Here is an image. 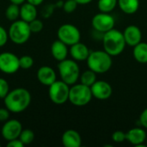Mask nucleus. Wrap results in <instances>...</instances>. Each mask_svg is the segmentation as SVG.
<instances>
[{
	"label": "nucleus",
	"instance_id": "1",
	"mask_svg": "<svg viewBox=\"0 0 147 147\" xmlns=\"http://www.w3.org/2000/svg\"><path fill=\"white\" fill-rule=\"evenodd\" d=\"M5 108L10 113L18 114L26 110L31 102V94L24 88H16L9 90L3 98Z\"/></svg>",
	"mask_w": 147,
	"mask_h": 147
},
{
	"label": "nucleus",
	"instance_id": "2",
	"mask_svg": "<svg viewBox=\"0 0 147 147\" xmlns=\"http://www.w3.org/2000/svg\"><path fill=\"white\" fill-rule=\"evenodd\" d=\"M103 50L112 57L118 56L123 53L127 43L123 33L115 28L103 34L102 36Z\"/></svg>",
	"mask_w": 147,
	"mask_h": 147
},
{
	"label": "nucleus",
	"instance_id": "3",
	"mask_svg": "<svg viewBox=\"0 0 147 147\" xmlns=\"http://www.w3.org/2000/svg\"><path fill=\"white\" fill-rule=\"evenodd\" d=\"M89 69L96 74H103L110 70L113 65L112 56L104 50H95L90 52L87 60Z\"/></svg>",
	"mask_w": 147,
	"mask_h": 147
},
{
	"label": "nucleus",
	"instance_id": "4",
	"mask_svg": "<svg viewBox=\"0 0 147 147\" xmlns=\"http://www.w3.org/2000/svg\"><path fill=\"white\" fill-rule=\"evenodd\" d=\"M58 70L62 81L69 85L77 84L80 77V69L76 60L65 59L59 61Z\"/></svg>",
	"mask_w": 147,
	"mask_h": 147
},
{
	"label": "nucleus",
	"instance_id": "5",
	"mask_svg": "<svg viewBox=\"0 0 147 147\" xmlns=\"http://www.w3.org/2000/svg\"><path fill=\"white\" fill-rule=\"evenodd\" d=\"M8 34L9 39L13 43L16 45H22L29 40L32 32L28 22L21 19L16 20L11 23L8 30Z\"/></svg>",
	"mask_w": 147,
	"mask_h": 147
},
{
	"label": "nucleus",
	"instance_id": "6",
	"mask_svg": "<svg viewBox=\"0 0 147 147\" xmlns=\"http://www.w3.org/2000/svg\"><path fill=\"white\" fill-rule=\"evenodd\" d=\"M93 96L90 87L83 84H75L70 87L69 102L77 107H83L90 103Z\"/></svg>",
	"mask_w": 147,
	"mask_h": 147
},
{
	"label": "nucleus",
	"instance_id": "7",
	"mask_svg": "<svg viewBox=\"0 0 147 147\" xmlns=\"http://www.w3.org/2000/svg\"><path fill=\"white\" fill-rule=\"evenodd\" d=\"M48 90V96L50 100L58 105L64 104L69 101L70 85L62 80H56L53 83Z\"/></svg>",
	"mask_w": 147,
	"mask_h": 147
},
{
	"label": "nucleus",
	"instance_id": "8",
	"mask_svg": "<svg viewBox=\"0 0 147 147\" xmlns=\"http://www.w3.org/2000/svg\"><path fill=\"white\" fill-rule=\"evenodd\" d=\"M57 36L59 40L70 47L79 42L81 40V33L79 29L71 23L61 25L57 31Z\"/></svg>",
	"mask_w": 147,
	"mask_h": 147
},
{
	"label": "nucleus",
	"instance_id": "9",
	"mask_svg": "<svg viewBox=\"0 0 147 147\" xmlns=\"http://www.w3.org/2000/svg\"><path fill=\"white\" fill-rule=\"evenodd\" d=\"M115 18L113 16H111L109 13L105 12H99L96 14L92 20H91V25L95 30L100 33H106L115 28Z\"/></svg>",
	"mask_w": 147,
	"mask_h": 147
},
{
	"label": "nucleus",
	"instance_id": "10",
	"mask_svg": "<svg viewBox=\"0 0 147 147\" xmlns=\"http://www.w3.org/2000/svg\"><path fill=\"white\" fill-rule=\"evenodd\" d=\"M20 69L19 57L10 52L0 53V71L4 74H14Z\"/></svg>",
	"mask_w": 147,
	"mask_h": 147
},
{
	"label": "nucleus",
	"instance_id": "11",
	"mask_svg": "<svg viewBox=\"0 0 147 147\" xmlns=\"http://www.w3.org/2000/svg\"><path fill=\"white\" fill-rule=\"evenodd\" d=\"M22 131V123L17 120L12 119V120H8L4 122L1 130V134L5 140L9 141L15 139H18Z\"/></svg>",
	"mask_w": 147,
	"mask_h": 147
},
{
	"label": "nucleus",
	"instance_id": "12",
	"mask_svg": "<svg viewBox=\"0 0 147 147\" xmlns=\"http://www.w3.org/2000/svg\"><path fill=\"white\" fill-rule=\"evenodd\" d=\"M90 90L93 97L101 101L109 99L113 94L112 86L108 82L103 80H99V81L96 80L90 86Z\"/></svg>",
	"mask_w": 147,
	"mask_h": 147
},
{
	"label": "nucleus",
	"instance_id": "13",
	"mask_svg": "<svg viewBox=\"0 0 147 147\" xmlns=\"http://www.w3.org/2000/svg\"><path fill=\"white\" fill-rule=\"evenodd\" d=\"M127 140L136 147L147 146L146 144L147 134L142 127H134L126 133Z\"/></svg>",
	"mask_w": 147,
	"mask_h": 147
},
{
	"label": "nucleus",
	"instance_id": "14",
	"mask_svg": "<svg viewBox=\"0 0 147 147\" xmlns=\"http://www.w3.org/2000/svg\"><path fill=\"white\" fill-rule=\"evenodd\" d=\"M127 45L134 47L142 41V32L141 29L136 25L127 26L122 32Z\"/></svg>",
	"mask_w": 147,
	"mask_h": 147
},
{
	"label": "nucleus",
	"instance_id": "15",
	"mask_svg": "<svg viewBox=\"0 0 147 147\" xmlns=\"http://www.w3.org/2000/svg\"><path fill=\"white\" fill-rule=\"evenodd\" d=\"M36 78L41 84L46 86H50L57 80V75L55 71L52 67L47 65H43L38 69Z\"/></svg>",
	"mask_w": 147,
	"mask_h": 147
},
{
	"label": "nucleus",
	"instance_id": "16",
	"mask_svg": "<svg viewBox=\"0 0 147 147\" xmlns=\"http://www.w3.org/2000/svg\"><path fill=\"white\" fill-rule=\"evenodd\" d=\"M69 53L72 59L76 61H86L90 53V51L85 44L79 41L71 46Z\"/></svg>",
	"mask_w": 147,
	"mask_h": 147
},
{
	"label": "nucleus",
	"instance_id": "17",
	"mask_svg": "<svg viewBox=\"0 0 147 147\" xmlns=\"http://www.w3.org/2000/svg\"><path fill=\"white\" fill-rule=\"evenodd\" d=\"M63 146L65 147H80L82 145V138L79 133L73 129L66 130L61 138Z\"/></svg>",
	"mask_w": 147,
	"mask_h": 147
},
{
	"label": "nucleus",
	"instance_id": "18",
	"mask_svg": "<svg viewBox=\"0 0 147 147\" xmlns=\"http://www.w3.org/2000/svg\"><path fill=\"white\" fill-rule=\"evenodd\" d=\"M69 50L68 46L59 40V39L53 42L51 46V53L52 56L57 60V61H62L65 59H67Z\"/></svg>",
	"mask_w": 147,
	"mask_h": 147
},
{
	"label": "nucleus",
	"instance_id": "19",
	"mask_svg": "<svg viewBox=\"0 0 147 147\" xmlns=\"http://www.w3.org/2000/svg\"><path fill=\"white\" fill-rule=\"evenodd\" d=\"M20 17L22 20L30 22L33 20L37 18V9L36 6L29 3H23L21 4L20 7Z\"/></svg>",
	"mask_w": 147,
	"mask_h": 147
},
{
	"label": "nucleus",
	"instance_id": "20",
	"mask_svg": "<svg viewBox=\"0 0 147 147\" xmlns=\"http://www.w3.org/2000/svg\"><path fill=\"white\" fill-rule=\"evenodd\" d=\"M140 0H118V6L127 15L136 13L140 8Z\"/></svg>",
	"mask_w": 147,
	"mask_h": 147
},
{
	"label": "nucleus",
	"instance_id": "21",
	"mask_svg": "<svg viewBox=\"0 0 147 147\" xmlns=\"http://www.w3.org/2000/svg\"><path fill=\"white\" fill-rule=\"evenodd\" d=\"M134 58L135 60L140 64L147 63V43L146 42H140L136 46L134 47L133 51Z\"/></svg>",
	"mask_w": 147,
	"mask_h": 147
},
{
	"label": "nucleus",
	"instance_id": "22",
	"mask_svg": "<svg viewBox=\"0 0 147 147\" xmlns=\"http://www.w3.org/2000/svg\"><path fill=\"white\" fill-rule=\"evenodd\" d=\"M80 83L90 87L96 81V73L90 69L84 71L82 74H80Z\"/></svg>",
	"mask_w": 147,
	"mask_h": 147
},
{
	"label": "nucleus",
	"instance_id": "23",
	"mask_svg": "<svg viewBox=\"0 0 147 147\" xmlns=\"http://www.w3.org/2000/svg\"><path fill=\"white\" fill-rule=\"evenodd\" d=\"M117 4L118 0H99L97 3V7L101 12L110 13L115 9Z\"/></svg>",
	"mask_w": 147,
	"mask_h": 147
},
{
	"label": "nucleus",
	"instance_id": "24",
	"mask_svg": "<svg viewBox=\"0 0 147 147\" xmlns=\"http://www.w3.org/2000/svg\"><path fill=\"white\" fill-rule=\"evenodd\" d=\"M5 16L11 22L17 20L20 16V5L11 3L5 10Z\"/></svg>",
	"mask_w": 147,
	"mask_h": 147
},
{
	"label": "nucleus",
	"instance_id": "25",
	"mask_svg": "<svg viewBox=\"0 0 147 147\" xmlns=\"http://www.w3.org/2000/svg\"><path fill=\"white\" fill-rule=\"evenodd\" d=\"M20 140L23 143L24 146L31 144L34 140V134L32 130L30 129H22L20 136H19Z\"/></svg>",
	"mask_w": 147,
	"mask_h": 147
},
{
	"label": "nucleus",
	"instance_id": "26",
	"mask_svg": "<svg viewBox=\"0 0 147 147\" xmlns=\"http://www.w3.org/2000/svg\"><path fill=\"white\" fill-rule=\"evenodd\" d=\"M19 64H20V68L23 70H28L33 66L34 59L29 55H23L19 58Z\"/></svg>",
	"mask_w": 147,
	"mask_h": 147
},
{
	"label": "nucleus",
	"instance_id": "27",
	"mask_svg": "<svg viewBox=\"0 0 147 147\" xmlns=\"http://www.w3.org/2000/svg\"><path fill=\"white\" fill-rule=\"evenodd\" d=\"M29 24V28H30V30L32 33H34V34H37V33H40L42 29H43V22L39 20V19H34L33 20L32 22H28Z\"/></svg>",
	"mask_w": 147,
	"mask_h": 147
},
{
	"label": "nucleus",
	"instance_id": "28",
	"mask_svg": "<svg viewBox=\"0 0 147 147\" xmlns=\"http://www.w3.org/2000/svg\"><path fill=\"white\" fill-rule=\"evenodd\" d=\"M78 3L75 0H66L63 3V9L65 13H72L78 7Z\"/></svg>",
	"mask_w": 147,
	"mask_h": 147
},
{
	"label": "nucleus",
	"instance_id": "29",
	"mask_svg": "<svg viewBox=\"0 0 147 147\" xmlns=\"http://www.w3.org/2000/svg\"><path fill=\"white\" fill-rule=\"evenodd\" d=\"M9 92V85L8 82L4 79L0 78V98L3 99L8 93Z\"/></svg>",
	"mask_w": 147,
	"mask_h": 147
},
{
	"label": "nucleus",
	"instance_id": "30",
	"mask_svg": "<svg viewBox=\"0 0 147 147\" xmlns=\"http://www.w3.org/2000/svg\"><path fill=\"white\" fill-rule=\"evenodd\" d=\"M112 140L115 143H122L125 140H127L126 133H124L123 131L117 130V131H115V132L113 133V134H112Z\"/></svg>",
	"mask_w": 147,
	"mask_h": 147
},
{
	"label": "nucleus",
	"instance_id": "31",
	"mask_svg": "<svg viewBox=\"0 0 147 147\" xmlns=\"http://www.w3.org/2000/svg\"><path fill=\"white\" fill-rule=\"evenodd\" d=\"M9 40V34L6 29L0 26V47H3L6 45Z\"/></svg>",
	"mask_w": 147,
	"mask_h": 147
},
{
	"label": "nucleus",
	"instance_id": "32",
	"mask_svg": "<svg viewBox=\"0 0 147 147\" xmlns=\"http://www.w3.org/2000/svg\"><path fill=\"white\" fill-rule=\"evenodd\" d=\"M9 110L5 109H0V122H5L9 118Z\"/></svg>",
	"mask_w": 147,
	"mask_h": 147
},
{
	"label": "nucleus",
	"instance_id": "33",
	"mask_svg": "<svg viewBox=\"0 0 147 147\" xmlns=\"http://www.w3.org/2000/svg\"><path fill=\"white\" fill-rule=\"evenodd\" d=\"M140 125L145 129H147V108L145 109L142 111V113L140 114Z\"/></svg>",
	"mask_w": 147,
	"mask_h": 147
},
{
	"label": "nucleus",
	"instance_id": "34",
	"mask_svg": "<svg viewBox=\"0 0 147 147\" xmlns=\"http://www.w3.org/2000/svg\"><path fill=\"white\" fill-rule=\"evenodd\" d=\"M53 8H54V6L52 5V4H49V5L46 6L44 8V9H43V11H42V16L45 18L49 17L53 14Z\"/></svg>",
	"mask_w": 147,
	"mask_h": 147
},
{
	"label": "nucleus",
	"instance_id": "35",
	"mask_svg": "<svg viewBox=\"0 0 147 147\" xmlns=\"http://www.w3.org/2000/svg\"><path fill=\"white\" fill-rule=\"evenodd\" d=\"M7 146L8 147H23L24 145L23 143L20 140V139H15V140H9L8 141L7 143Z\"/></svg>",
	"mask_w": 147,
	"mask_h": 147
},
{
	"label": "nucleus",
	"instance_id": "36",
	"mask_svg": "<svg viewBox=\"0 0 147 147\" xmlns=\"http://www.w3.org/2000/svg\"><path fill=\"white\" fill-rule=\"evenodd\" d=\"M28 3H31V4H33V5H34V6H39V5H40L43 2H44V0H26Z\"/></svg>",
	"mask_w": 147,
	"mask_h": 147
},
{
	"label": "nucleus",
	"instance_id": "37",
	"mask_svg": "<svg viewBox=\"0 0 147 147\" xmlns=\"http://www.w3.org/2000/svg\"><path fill=\"white\" fill-rule=\"evenodd\" d=\"M78 5H85V4H89L93 0H75Z\"/></svg>",
	"mask_w": 147,
	"mask_h": 147
},
{
	"label": "nucleus",
	"instance_id": "38",
	"mask_svg": "<svg viewBox=\"0 0 147 147\" xmlns=\"http://www.w3.org/2000/svg\"><path fill=\"white\" fill-rule=\"evenodd\" d=\"M9 1L12 3H16V4H18V5H21V4H22L23 3L26 2V0H9Z\"/></svg>",
	"mask_w": 147,
	"mask_h": 147
},
{
	"label": "nucleus",
	"instance_id": "39",
	"mask_svg": "<svg viewBox=\"0 0 147 147\" xmlns=\"http://www.w3.org/2000/svg\"><path fill=\"white\" fill-rule=\"evenodd\" d=\"M146 146H147V138H146Z\"/></svg>",
	"mask_w": 147,
	"mask_h": 147
},
{
	"label": "nucleus",
	"instance_id": "40",
	"mask_svg": "<svg viewBox=\"0 0 147 147\" xmlns=\"http://www.w3.org/2000/svg\"><path fill=\"white\" fill-rule=\"evenodd\" d=\"M0 146H1V144H0Z\"/></svg>",
	"mask_w": 147,
	"mask_h": 147
}]
</instances>
